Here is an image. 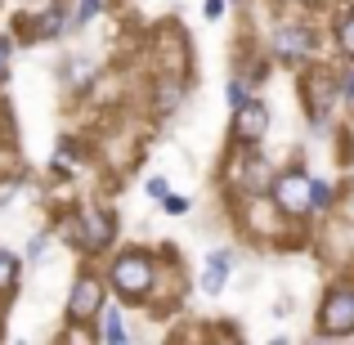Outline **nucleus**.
I'll use <instances>...</instances> for the list:
<instances>
[{
	"label": "nucleus",
	"instance_id": "obj_25",
	"mask_svg": "<svg viewBox=\"0 0 354 345\" xmlns=\"http://www.w3.org/2000/svg\"><path fill=\"white\" fill-rule=\"evenodd\" d=\"M296 5H305V9H314V5H328V0H296Z\"/></svg>",
	"mask_w": 354,
	"mask_h": 345
},
{
	"label": "nucleus",
	"instance_id": "obj_16",
	"mask_svg": "<svg viewBox=\"0 0 354 345\" xmlns=\"http://www.w3.org/2000/svg\"><path fill=\"white\" fill-rule=\"evenodd\" d=\"M332 207H337V189H332L323 175H314V220H323Z\"/></svg>",
	"mask_w": 354,
	"mask_h": 345
},
{
	"label": "nucleus",
	"instance_id": "obj_15",
	"mask_svg": "<svg viewBox=\"0 0 354 345\" xmlns=\"http://www.w3.org/2000/svg\"><path fill=\"white\" fill-rule=\"evenodd\" d=\"M90 81H95V68H90L86 59H68V63H63V86H68V90L86 95V90H90Z\"/></svg>",
	"mask_w": 354,
	"mask_h": 345
},
{
	"label": "nucleus",
	"instance_id": "obj_10",
	"mask_svg": "<svg viewBox=\"0 0 354 345\" xmlns=\"http://www.w3.org/2000/svg\"><path fill=\"white\" fill-rule=\"evenodd\" d=\"M184 95H189V81H184V72H157L148 104H153V113H157V117H171L175 108L184 104Z\"/></svg>",
	"mask_w": 354,
	"mask_h": 345
},
{
	"label": "nucleus",
	"instance_id": "obj_24",
	"mask_svg": "<svg viewBox=\"0 0 354 345\" xmlns=\"http://www.w3.org/2000/svg\"><path fill=\"white\" fill-rule=\"evenodd\" d=\"M9 59H14V41H9V36H0V81L9 77Z\"/></svg>",
	"mask_w": 354,
	"mask_h": 345
},
{
	"label": "nucleus",
	"instance_id": "obj_9",
	"mask_svg": "<svg viewBox=\"0 0 354 345\" xmlns=\"http://www.w3.org/2000/svg\"><path fill=\"white\" fill-rule=\"evenodd\" d=\"M27 27V41H59V36L72 32V9L63 0H45L32 18H23Z\"/></svg>",
	"mask_w": 354,
	"mask_h": 345
},
{
	"label": "nucleus",
	"instance_id": "obj_3",
	"mask_svg": "<svg viewBox=\"0 0 354 345\" xmlns=\"http://www.w3.org/2000/svg\"><path fill=\"white\" fill-rule=\"evenodd\" d=\"M274 180H278V171L260 148L229 144V157H225V193H229V202L234 198H256V193H274Z\"/></svg>",
	"mask_w": 354,
	"mask_h": 345
},
{
	"label": "nucleus",
	"instance_id": "obj_13",
	"mask_svg": "<svg viewBox=\"0 0 354 345\" xmlns=\"http://www.w3.org/2000/svg\"><path fill=\"white\" fill-rule=\"evenodd\" d=\"M18 283H23V260L9 247H0V301H9L18 292Z\"/></svg>",
	"mask_w": 354,
	"mask_h": 345
},
{
	"label": "nucleus",
	"instance_id": "obj_17",
	"mask_svg": "<svg viewBox=\"0 0 354 345\" xmlns=\"http://www.w3.org/2000/svg\"><path fill=\"white\" fill-rule=\"evenodd\" d=\"M251 95H256V86H251V81L247 77H238V72H234V77H229L225 81V99H229V108H238V104H247V99Z\"/></svg>",
	"mask_w": 354,
	"mask_h": 345
},
{
	"label": "nucleus",
	"instance_id": "obj_23",
	"mask_svg": "<svg viewBox=\"0 0 354 345\" xmlns=\"http://www.w3.org/2000/svg\"><path fill=\"white\" fill-rule=\"evenodd\" d=\"M341 104H346V108H354V59H350L346 77H341Z\"/></svg>",
	"mask_w": 354,
	"mask_h": 345
},
{
	"label": "nucleus",
	"instance_id": "obj_12",
	"mask_svg": "<svg viewBox=\"0 0 354 345\" xmlns=\"http://www.w3.org/2000/svg\"><path fill=\"white\" fill-rule=\"evenodd\" d=\"M95 341H99V345H121V341H130V332H126V314H121V305L108 301L104 310H99V319H95Z\"/></svg>",
	"mask_w": 354,
	"mask_h": 345
},
{
	"label": "nucleus",
	"instance_id": "obj_19",
	"mask_svg": "<svg viewBox=\"0 0 354 345\" xmlns=\"http://www.w3.org/2000/svg\"><path fill=\"white\" fill-rule=\"evenodd\" d=\"M45 256H50V233H36V238L27 242V260H32V265H41Z\"/></svg>",
	"mask_w": 354,
	"mask_h": 345
},
{
	"label": "nucleus",
	"instance_id": "obj_18",
	"mask_svg": "<svg viewBox=\"0 0 354 345\" xmlns=\"http://www.w3.org/2000/svg\"><path fill=\"white\" fill-rule=\"evenodd\" d=\"M104 5L108 0H77V5H72V27H90L99 14H104Z\"/></svg>",
	"mask_w": 354,
	"mask_h": 345
},
{
	"label": "nucleus",
	"instance_id": "obj_7",
	"mask_svg": "<svg viewBox=\"0 0 354 345\" xmlns=\"http://www.w3.org/2000/svg\"><path fill=\"white\" fill-rule=\"evenodd\" d=\"M274 202L292 220H301V225H305V220H314V175L305 171V166H287V171H278Z\"/></svg>",
	"mask_w": 354,
	"mask_h": 345
},
{
	"label": "nucleus",
	"instance_id": "obj_22",
	"mask_svg": "<svg viewBox=\"0 0 354 345\" xmlns=\"http://www.w3.org/2000/svg\"><path fill=\"white\" fill-rule=\"evenodd\" d=\"M225 14H229V0H207V5H202V18H207V23H220Z\"/></svg>",
	"mask_w": 354,
	"mask_h": 345
},
{
	"label": "nucleus",
	"instance_id": "obj_6",
	"mask_svg": "<svg viewBox=\"0 0 354 345\" xmlns=\"http://www.w3.org/2000/svg\"><path fill=\"white\" fill-rule=\"evenodd\" d=\"M108 274H99L95 265L77 269L72 274V287H68V323H95L99 310L108 305Z\"/></svg>",
	"mask_w": 354,
	"mask_h": 345
},
{
	"label": "nucleus",
	"instance_id": "obj_1",
	"mask_svg": "<svg viewBox=\"0 0 354 345\" xmlns=\"http://www.w3.org/2000/svg\"><path fill=\"white\" fill-rule=\"evenodd\" d=\"M108 287L121 296L126 305H148L162 283V251L153 247H121L113 260H108Z\"/></svg>",
	"mask_w": 354,
	"mask_h": 345
},
{
	"label": "nucleus",
	"instance_id": "obj_8",
	"mask_svg": "<svg viewBox=\"0 0 354 345\" xmlns=\"http://www.w3.org/2000/svg\"><path fill=\"white\" fill-rule=\"evenodd\" d=\"M269 104L265 99L251 95L247 104L234 108V117H229V144H242V148H260V139L269 135Z\"/></svg>",
	"mask_w": 354,
	"mask_h": 345
},
{
	"label": "nucleus",
	"instance_id": "obj_5",
	"mask_svg": "<svg viewBox=\"0 0 354 345\" xmlns=\"http://www.w3.org/2000/svg\"><path fill=\"white\" fill-rule=\"evenodd\" d=\"M314 337L323 341H346L354 337V278H341L319 296L314 310Z\"/></svg>",
	"mask_w": 354,
	"mask_h": 345
},
{
	"label": "nucleus",
	"instance_id": "obj_21",
	"mask_svg": "<svg viewBox=\"0 0 354 345\" xmlns=\"http://www.w3.org/2000/svg\"><path fill=\"white\" fill-rule=\"evenodd\" d=\"M166 193H171V184H166V175H148V180H144V198L162 202Z\"/></svg>",
	"mask_w": 354,
	"mask_h": 345
},
{
	"label": "nucleus",
	"instance_id": "obj_4",
	"mask_svg": "<svg viewBox=\"0 0 354 345\" xmlns=\"http://www.w3.org/2000/svg\"><path fill=\"white\" fill-rule=\"evenodd\" d=\"M269 54L278 68H305L319 54V27L310 18H274L269 27Z\"/></svg>",
	"mask_w": 354,
	"mask_h": 345
},
{
	"label": "nucleus",
	"instance_id": "obj_20",
	"mask_svg": "<svg viewBox=\"0 0 354 345\" xmlns=\"http://www.w3.org/2000/svg\"><path fill=\"white\" fill-rule=\"evenodd\" d=\"M162 211H166V216H189L193 202H189V198H180V193H166V198H162Z\"/></svg>",
	"mask_w": 354,
	"mask_h": 345
},
{
	"label": "nucleus",
	"instance_id": "obj_2",
	"mask_svg": "<svg viewBox=\"0 0 354 345\" xmlns=\"http://www.w3.org/2000/svg\"><path fill=\"white\" fill-rule=\"evenodd\" d=\"M59 238L68 242L72 251H81L86 260H99L108 247L117 242V216L95 202H81V207H68L59 220Z\"/></svg>",
	"mask_w": 354,
	"mask_h": 345
},
{
	"label": "nucleus",
	"instance_id": "obj_14",
	"mask_svg": "<svg viewBox=\"0 0 354 345\" xmlns=\"http://www.w3.org/2000/svg\"><path fill=\"white\" fill-rule=\"evenodd\" d=\"M332 45H337V54L354 59V5H346L337 14V23H332Z\"/></svg>",
	"mask_w": 354,
	"mask_h": 345
},
{
	"label": "nucleus",
	"instance_id": "obj_11",
	"mask_svg": "<svg viewBox=\"0 0 354 345\" xmlns=\"http://www.w3.org/2000/svg\"><path fill=\"white\" fill-rule=\"evenodd\" d=\"M229 269H234V247L211 251V256H207V269H202V278H198V287L207 296H220L229 287Z\"/></svg>",
	"mask_w": 354,
	"mask_h": 345
}]
</instances>
